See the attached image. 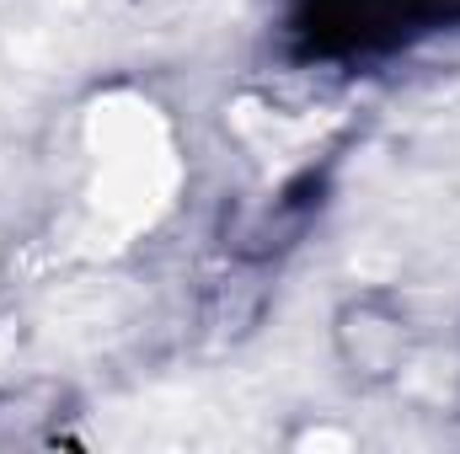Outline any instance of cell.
<instances>
[{"mask_svg":"<svg viewBox=\"0 0 460 454\" xmlns=\"http://www.w3.org/2000/svg\"><path fill=\"white\" fill-rule=\"evenodd\" d=\"M343 347H348V363H358L364 374H391L407 353V332L391 310H380L375 300L353 305L343 316Z\"/></svg>","mask_w":460,"mask_h":454,"instance_id":"obj_1","label":"cell"}]
</instances>
